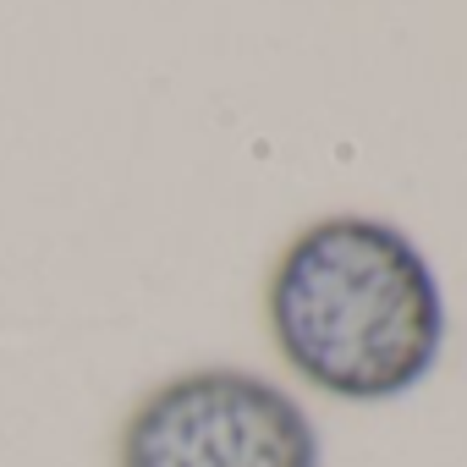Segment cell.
Masks as SVG:
<instances>
[{"instance_id": "2", "label": "cell", "mask_w": 467, "mask_h": 467, "mask_svg": "<svg viewBox=\"0 0 467 467\" xmlns=\"http://www.w3.org/2000/svg\"><path fill=\"white\" fill-rule=\"evenodd\" d=\"M116 467H325V451L286 385L248 368H192L132 407Z\"/></svg>"}, {"instance_id": "1", "label": "cell", "mask_w": 467, "mask_h": 467, "mask_svg": "<svg viewBox=\"0 0 467 467\" xmlns=\"http://www.w3.org/2000/svg\"><path fill=\"white\" fill-rule=\"evenodd\" d=\"M265 314L286 368L358 407L418 390L445 352L440 275L407 231L374 214H330L297 231Z\"/></svg>"}]
</instances>
